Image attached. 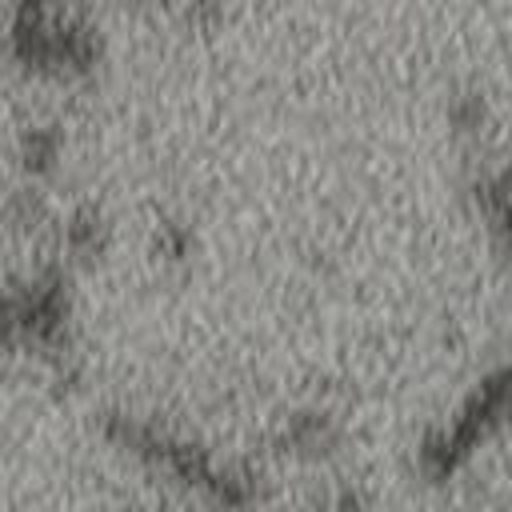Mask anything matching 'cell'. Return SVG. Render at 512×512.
<instances>
[{
  "mask_svg": "<svg viewBox=\"0 0 512 512\" xmlns=\"http://www.w3.org/2000/svg\"><path fill=\"white\" fill-rule=\"evenodd\" d=\"M56 148H60V136L52 128H28L20 140V160L28 172H44L56 160Z\"/></svg>",
  "mask_w": 512,
  "mask_h": 512,
  "instance_id": "obj_1",
  "label": "cell"
}]
</instances>
